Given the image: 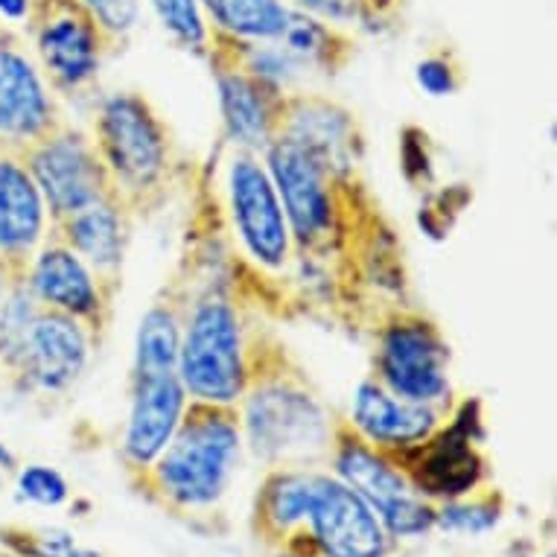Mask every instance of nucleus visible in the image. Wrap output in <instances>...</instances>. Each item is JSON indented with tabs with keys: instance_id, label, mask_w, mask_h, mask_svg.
Here are the masks:
<instances>
[{
	"instance_id": "obj_1",
	"label": "nucleus",
	"mask_w": 557,
	"mask_h": 557,
	"mask_svg": "<svg viewBox=\"0 0 557 557\" xmlns=\"http://www.w3.org/2000/svg\"><path fill=\"white\" fill-rule=\"evenodd\" d=\"M243 447L263 465L307 467L330 456L336 426L327 409L298 374L284 368H251V380L237 403Z\"/></svg>"
},
{
	"instance_id": "obj_2",
	"label": "nucleus",
	"mask_w": 557,
	"mask_h": 557,
	"mask_svg": "<svg viewBox=\"0 0 557 557\" xmlns=\"http://www.w3.org/2000/svg\"><path fill=\"white\" fill-rule=\"evenodd\" d=\"M239 456L243 432L237 409L190 400L173 441L144 475L175 508L205 511L225 496Z\"/></svg>"
},
{
	"instance_id": "obj_3",
	"label": "nucleus",
	"mask_w": 557,
	"mask_h": 557,
	"mask_svg": "<svg viewBox=\"0 0 557 557\" xmlns=\"http://www.w3.org/2000/svg\"><path fill=\"white\" fill-rule=\"evenodd\" d=\"M246 327L228 293L208 289L184 315L182 350L175 374L187 397L208 406L237 409L251 380Z\"/></svg>"
},
{
	"instance_id": "obj_4",
	"label": "nucleus",
	"mask_w": 557,
	"mask_h": 557,
	"mask_svg": "<svg viewBox=\"0 0 557 557\" xmlns=\"http://www.w3.org/2000/svg\"><path fill=\"white\" fill-rule=\"evenodd\" d=\"M94 147L109 173L114 199L126 208L164 187L170 140L156 109L140 94L114 91L102 97L94 120Z\"/></svg>"
},
{
	"instance_id": "obj_5",
	"label": "nucleus",
	"mask_w": 557,
	"mask_h": 557,
	"mask_svg": "<svg viewBox=\"0 0 557 557\" xmlns=\"http://www.w3.org/2000/svg\"><path fill=\"white\" fill-rule=\"evenodd\" d=\"M263 164L284 205L295 255L327 257L342 234V190L324 166L289 137L277 135L263 149Z\"/></svg>"
},
{
	"instance_id": "obj_6",
	"label": "nucleus",
	"mask_w": 557,
	"mask_h": 557,
	"mask_svg": "<svg viewBox=\"0 0 557 557\" xmlns=\"http://www.w3.org/2000/svg\"><path fill=\"white\" fill-rule=\"evenodd\" d=\"M330 458L333 475L371 505L392 537H421L435 529V508L414 491L406 470L388 453L359 438L350 426L336 430Z\"/></svg>"
},
{
	"instance_id": "obj_7",
	"label": "nucleus",
	"mask_w": 557,
	"mask_h": 557,
	"mask_svg": "<svg viewBox=\"0 0 557 557\" xmlns=\"http://www.w3.org/2000/svg\"><path fill=\"white\" fill-rule=\"evenodd\" d=\"M374 380L403 400L426 403L447 411L453 385H449V347L441 330L426 315L400 310L376 330Z\"/></svg>"
},
{
	"instance_id": "obj_8",
	"label": "nucleus",
	"mask_w": 557,
	"mask_h": 557,
	"mask_svg": "<svg viewBox=\"0 0 557 557\" xmlns=\"http://www.w3.org/2000/svg\"><path fill=\"white\" fill-rule=\"evenodd\" d=\"M225 199L231 228L248 263L269 274L286 272L295 257V243L263 158L239 149L231 156L225 170Z\"/></svg>"
},
{
	"instance_id": "obj_9",
	"label": "nucleus",
	"mask_w": 557,
	"mask_h": 557,
	"mask_svg": "<svg viewBox=\"0 0 557 557\" xmlns=\"http://www.w3.org/2000/svg\"><path fill=\"white\" fill-rule=\"evenodd\" d=\"M18 152L45 199L50 225L114 196L94 137L79 128L59 123Z\"/></svg>"
},
{
	"instance_id": "obj_10",
	"label": "nucleus",
	"mask_w": 557,
	"mask_h": 557,
	"mask_svg": "<svg viewBox=\"0 0 557 557\" xmlns=\"http://www.w3.org/2000/svg\"><path fill=\"white\" fill-rule=\"evenodd\" d=\"M41 74L59 91H83L100 76L109 38L76 0H36L29 18Z\"/></svg>"
},
{
	"instance_id": "obj_11",
	"label": "nucleus",
	"mask_w": 557,
	"mask_h": 557,
	"mask_svg": "<svg viewBox=\"0 0 557 557\" xmlns=\"http://www.w3.org/2000/svg\"><path fill=\"white\" fill-rule=\"evenodd\" d=\"M479 421L467 423V403L458 411L456 421L441 426L432 438L418 447L392 456L406 470L409 482L423 499H441L456 503L465 499L479 487L484 475V458L475 449V441L482 432H475Z\"/></svg>"
},
{
	"instance_id": "obj_12",
	"label": "nucleus",
	"mask_w": 557,
	"mask_h": 557,
	"mask_svg": "<svg viewBox=\"0 0 557 557\" xmlns=\"http://www.w3.org/2000/svg\"><path fill=\"white\" fill-rule=\"evenodd\" d=\"M91 362V327L64 312L38 307L12 376L27 392L64 394Z\"/></svg>"
},
{
	"instance_id": "obj_13",
	"label": "nucleus",
	"mask_w": 557,
	"mask_h": 557,
	"mask_svg": "<svg viewBox=\"0 0 557 557\" xmlns=\"http://www.w3.org/2000/svg\"><path fill=\"white\" fill-rule=\"evenodd\" d=\"M307 525L319 557H385L392 552V534L371 505L336 475L315 473Z\"/></svg>"
},
{
	"instance_id": "obj_14",
	"label": "nucleus",
	"mask_w": 557,
	"mask_h": 557,
	"mask_svg": "<svg viewBox=\"0 0 557 557\" xmlns=\"http://www.w3.org/2000/svg\"><path fill=\"white\" fill-rule=\"evenodd\" d=\"M277 135L289 137L304 152H310L336 182L350 184L357 173L362 149L357 120L327 97L307 91L286 94Z\"/></svg>"
},
{
	"instance_id": "obj_15",
	"label": "nucleus",
	"mask_w": 557,
	"mask_h": 557,
	"mask_svg": "<svg viewBox=\"0 0 557 557\" xmlns=\"http://www.w3.org/2000/svg\"><path fill=\"white\" fill-rule=\"evenodd\" d=\"M21 277L38 307L74 315V319L85 321L88 327L100 324L102 312L109 307L100 277L59 237L45 239L38 246L36 255L24 265Z\"/></svg>"
},
{
	"instance_id": "obj_16",
	"label": "nucleus",
	"mask_w": 557,
	"mask_h": 557,
	"mask_svg": "<svg viewBox=\"0 0 557 557\" xmlns=\"http://www.w3.org/2000/svg\"><path fill=\"white\" fill-rule=\"evenodd\" d=\"M55 126L59 111L41 67L0 38V147L24 149Z\"/></svg>"
},
{
	"instance_id": "obj_17",
	"label": "nucleus",
	"mask_w": 557,
	"mask_h": 557,
	"mask_svg": "<svg viewBox=\"0 0 557 557\" xmlns=\"http://www.w3.org/2000/svg\"><path fill=\"white\" fill-rule=\"evenodd\" d=\"M444 418L447 411L426 406V403L403 400L371 376V380H362L354 392L347 426L371 447L397 456L432 438L444 426Z\"/></svg>"
},
{
	"instance_id": "obj_18",
	"label": "nucleus",
	"mask_w": 557,
	"mask_h": 557,
	"mask_svg": "<svg viewBox=\"0 0 557 557\" xmlns=\"http://www.w3.org/2000/svg\"><path fill=\"white\" fill-rule=\"evenodd\" d=\"M178 374H132L126 430H123V458L137 473H147L156 458L173 441L187 409Z\"/></svg>"
},
{
	"instance_id": "obj_19",
	"label": "nucleus",
	"mask_w": 557,
	"mask_h": 557,
	"mask_svg": "<svg viewBox=\"0 0 557 557\" xmlns=\"http://www.w3.org/2000/svg\"><path fill=\"white\" fill-rule=\"evenodd\" d=\"M208 55L213 64V79H216L225 137L239 152L263 156V149L277 137L284 94L257 83L255 76H248L216 47H211Z\"/></svg>"
},
{
	"instance_id": "obj_20",
	"label": "nucleus",
	"mask_w": 557,
	"mask_h": 557,
	"mask_svg": "<svg viewBox=\"0 0 557 557\" xmlns=\"http://www.w3.org/2000/svg\"><path fill=\"white\" fill-rule=\"evenodd\" d=\"M50 231V213L18 149L0 147V260L18 274Z\"/></svg>"
},
{
	"instance_id": "obj_21",
	"label": "nucleus",
	"mask_w": 557,
	"mask_h": 557,
	"mask_svg": "<svg viewBox=\"0 0 557 557\" xmlns=\"http://www.w3.org/2000/svg\"><path fill=\"white\" fill-rule=\"evenodd\" d=\"M50 228L55 231L67 248H74L83 257L88 269L109 286L117 281L123 269V255H126V205L114 196L100 199L71 213L64 220L53 222Z\"/></svg>"
},
{
	"instance_id": "obj_22",
	"label": "nucleus",
	"mask_w": 557,
	"mask_h": 557,
	"mask_svg": "<svg viewBox=\"0 0 557 557\" xmlns=\"http://www.w3.org/2000/svg\"><path fill=\"white\" fill-rule=\"evenodd\" d=\"M216 41L257 45L284 36L293 7L286 0H199Z\"/></svg>"
},
{
	"instance_id": "obj_23",
	"label": "nucleus",
	"mask_w": 557,
	"mask_h": 557,
	"mask_svg": "<svg viewBox=\"0 0 557 557\" xmlns=\"http://www.w3.org/2000/svg\"><path fill=\"white\" fill-rule=\"evenodd\" d=\"M315 473L301 467L272 470L265 479L260 499H257V520L269 537L289 540L295 529L307 522L312 503Z\"/></svg>"
},
{
	"instance_id": "obj_24",
	"label": "nucleus",
	"mask_w": 557,
	"mask_h": 557,
	"mask_svg": "<svg viewBox=\"0 0 557 557\" xmlns=\"http://www.w3.org/2000/svg\"><path fill=\"white\" fill-rule=\"evenodd\" d=\"M182 312L173 304H152L135 333L132 374H175L182 350Z\"/></svg>"
},
{
	"instance_id": "obj_25",
	"label": "nucleus",
	"mask_w": 557,
	"mask_h": 557,
	"mask_svg": "<svg viewBox=\"0 0 557 557\" xmlns=\"http://www.w3.org/2000/svg\"><path fill=\"white\" fill-rule=\"evenodd\" d=\"M289 53L310 67L312 74H333L338 64L350 53V38L342 27H333L327 21L293 10L284 36L277 38Z\"/></svg>"
},
{
	"instance_id": "obj_26",
	"label": "nucleus",
	"mask_w": 557,
	"mask_h": 557,
	"mask_svg": "<svg viewBox=\"0 0 557 557\" xmlns=\"http://www.w3.org/2000/svg\"><path fill=\"white\" fill-rule=\"evenodd\" d=\"M147 7L175 45L199 55L211 53L213 36L199 0H147Z\"/></svg>"
},
{
	"instance_id": "obj_27",
	"label": "nucleus",
	"mask_w": 557,
	"mask_h": 557,
	"mask_svg": "<svg viewBox=\"0 0 557 557\" xmlns=\"http://www.w3.org/2000/svg\"><path fill=\"white\" fill-rule=\"evenodd\" d=\"M503 520V499L496 494L482 496V499H456L444 503V508H435V529L447 534H487Z\"/></svg>"
},
{
	"instance_id": "obj_28",
	"label": "nucleus",
	"mask_w": 557,
	"mask_h": 557,
	"mask_svg": "<svg viewBox=\"0 0 557 557\" xmlns=\"http://www.w3.org/2000/svg\"><path fill=\"white\" fill-rule=\"evenodd\" d=\"M15 491L21 503L38 508H62L71 499V484L55 467L24 465L15 470Z\"/></svg>"
},
{
	"instance_id": "obj_29",
	"label": "nucleus",
	"mask_w": 557,
	"mask_h": 557,
	"mask_svg": "<svg viewBox=\"0 0 557 557\" xmlns=\"http://www.w3.org/2000/svg\"><path fill=\"white\" fill-rule=\"evenodd\" d=\"M109 41L126 38L140 24V0H76Z\"/></svg>"
},
{
	"instance_id": "obj_30",
	"label": "nucleus",
	"mask_w": 557,
	"mask_h": 557,
	"mask_svg": "<svg viewBox=\"0 0 557 557\" xmlns=\"http://www.w3.org/2000/svg\"><path fill=\"white\" fill-rule=\"evenodd\" d=\"M293 10L327 21L333 27H350L376 12V0H286Z\"/></svg>"
},
{
	"instance_id": "obj_31",
	"label": "nucleus",
	"mask_w": 557,
	"mask_h": 557,
	"mask_svg": "<svg viewBox=\"0 0 557 557\" xmlns=\"http://www.w3.org/2000/svg\"><path fill=\"white\" fill-rule=\"evenodd\" d=\"M414 83L426 97L441 100V97L456 94L461 79H458V67L449 55H426L414 67Z\"/></svg>"
},
{
	"instance_id": "obj_32",
	"label": "nucleus",
	"mask_w": 557,
	"mask_h": 557,
	"mask_svg": "<svg viewBox=\"0 0 557 557\" xmlns=\"http://www.w3.org/2000/svg\"><path fill=\"white\" fill-rule=\"evenodd\" d=\"M27 543H24V555L29 557H100V552L94 548L79 546L74 540V534L67 531L50 529V531H38V534H27Z\"/></svg>"
},
{
	"instance_id": "obj_33",
	"label": "nucleus",
	"mask_w": 557,
	"mask_h": 557,
	"mask_svg": "<svg viewBox=\"0 0 557 557\" xmlns=\"http://www.w3.org/2000/svg\"><path fill=\"white\" fill-rule=\"evenodd\" d=\"M36 0H0V21L7 24H29Z\"/></svg>"
},
{
	"instance_id": "obj_34",
	"label": "nucleus",
	"mask_w": 557,
	"mask_h": 557,
	"mask_svg": "<svg viewBox=\"0 0 557 557\" xmlns=\"http://www.w3.org/2000/svg\"><path fill=\"white\" fill-rule=\"evenodd\" d=\"M15 277H18V272H15L10 263H3V260H0V307H3V301H7V295H10V286Z\"/></svg>"
},
{
	"instance_id": "obj_35",
	"label": "nucleus",
	"mask_w": 557,
	"mask_h": 557,
	"mask_svg": "<svg viewBox=\"0 0 557 557\" xmlns=\"http://www.w3.org/2000/svg\"><path fill=\"white\" fill-rule=\"evenodd\" d=\"M18 470V458L10 449V444L0 438V473H15Z\"/></svg>"
},
{
	"instance_id": "obj_36",
	"label": "nucleus",
	"mask_w": 557,
	"mask_h": 557,
	"mask_svg": "<svg viewBox=\"0 0 557 557\" xmlns=\"http://www.w3.org/2000/svg\"><path fill=\"white\" fill-rule=\"evenodd\" d=\"M284 557H304V555H289V552H286V555Z\"/></svg>"
},
{
	"instance_id": "obj_37",
	"label": "nucleus",
	"mask_w": 557,
	"mask_h": 557,
	"mask_svg": "<svg viewBox=\"0 0 557 557\" xmlns=\"http://www.w3.org/2000/svg\"><path fill=\"white\" fill-rule=\"evenodd\" d=\"M546 557H555V555H546Z\"/></svg>"
}]
</instances>
